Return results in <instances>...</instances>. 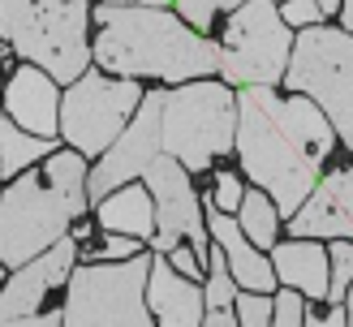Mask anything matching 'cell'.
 I'll use <instances>...</instances> for the list:
<instances>
[{
    "label": "cell",
    "mask_w": 353,
    "mask_h": 327,
    "mask_svg": "<svg viewBox=\"0 0 353 327\" xmlns=\"http://www.w3.org/2000/svg\"><path fill=\"white\" fill-rule=\"evenodd\" d=\"M233 151L245 177L289 220L319 185L323 160L336 151V129L310 95L280 99L276 86H241Z\"/></svg>",
    "instance_id": "1"
},
{
    "label": "cell",
    "mask_w": 353,
    "mask_h": 327,
    "mask_svg": "<svg viewBox=\"0 0 353 327\" xmlns=\"http://www.w3.org/2000/svg\"><path fill=\"white\" fill-rule=\"evenodd\" d=\"M91 39V61L117 78H164L194 82L220 69V48L199 34L181 13L160 5H99Z\"/></svg>",
    "instance_id": "2"
},
{
    "label": "cell",
    "mask_w": 353,
    "mask_h": 327,
    "mask_svg": "<svg viewBox=\"0 0 353 327\" xmlns=\"http://www.w3.org/2000/svg\"><path fill=\"white\" fill-rule=\"evenodd\" d=\"M86 172V155L52 151L43 160V181L39 172H22L0 189V263L22 267L74 229L91 207Z\"/></svg>",
    "instance_id": "3"
},
{
    "label": "cell",
    "mask_w": 353,
    "mask_h": 327,
    "mask_svg": "<svg viewBox=\"0 0 353 327\" xmlns=\"http://www.w3.org/2000/svg\"><path fill=\"white\" fill-rule=\"evenodd\" d=\"M91 0H0V39L22 61L74 82L91 69Z\"/></svg>",
    "instance_id": "4"
},
{
    "label": "cell",
    "mask_w": 353,
    "mask_h": 327,
    "mask_svg": "<svg viewBox=\"0 0 353 327\" xmlns=\"http://www.w3.org/2000/svg\"><path fill=\"white\" fill-rule=\"evenodd\" d=\"M151 250L121 263H78L69 271L61 327H155L147 306Z\"/></svg>",
    "instance_id": "5"
},
{
    "label": "cell",
    "mask_w": 353,
    "mask_h": 327,
    "mask_svg": "<svg viewBox=\"0 0 353 327\" xmlns=\"http://www.w3.org/2000/svg\"><path fill=\"white\" fill-rule=\"evenodd\" d=\"M164 151L185 172H203L237 143V95L228 82H181L164 91Z\"/></svg>",
    "instance_id": "6"
},
{
    "label": "cell",
    "mask_w": 353,
    "mask_h": 327,
    "mask_svg": "<svg viewBox=\"0 0 353 327\" xmlns=\"http://www.w3.org/2000/svg\"><path fill=\"white\" fill-rule=\"evenodd\" d=\"M285 86L319 103L336 138L353 151V34L345 26H306L293 34Z\"/></svg>",
    "instance_id": "7"
},
{
    "label": "cell",
    "mask_w": 353,
    "mask_h": 327,
    "mask_svg": "<svg viewBox=\"0 0 353 327\" xmlns=\"http://www.w3.org/2000/svg\"><path fill=\"white\" fill-rule=\"evenodd\" d=\"M293 56V26L276 0H241L220 39V78L228 86H276Z\"/></svg>",
    "instance_id": "8"
},
{
    "label": "cell",
    "mask_w": 353,
    "mask_h": 327,
    "mask_svg": "<svg viewBox=\"0 0 353 327\" xmlns=\"http://www.w3.org/2000/svg\"><path fill=\"white\" fill-rule=\"evenodd\" d=\"M138 103H143V91L134 78H108L99 69H86L61 95V138L86 160H99L130 125Z\"/></svg>",
    "instance_id": "9"
},
{
    "label": "cell",
    "mask_w": 353,
    "mask_h": 327,
    "mask_svg": "<svg viewBox=\"0 0 353 327\" xmlns=\"http://www.w3.org/2000/svg\"><path fill=\"white\" fill-rule=\"evenodd\" d=\"M143 181L155 198V237H151V250L155 254H168L176 241H190L194 254L207 258L211 254V233H207V215H203V202L190 185V172L185 164H176L168 151H160L151 160V168L143 172Z\"/></svg>",
    "instance_id": "10"
},
{
    "label": "cell",
    "mask_w": 353,
    "mask_h": 327,
    "mask_svg": "<svg viewBox=\"0 0 353 327\" xmlns=\"http://www.w3.org/2000/svg\"><path fill=\"white\" fill-rule=\"evenodd\" d=\"M164 91H147L143 103H138V112L130 116V125L117 134V143L99 155V164L86 172V198L99 202L108 198L112 189L138 181L143 172L151 168V160L164 151Z\"/></svg>",
    "instance_id": "11"
},
{
    "label": "cell",
    "mask_w": 353,
    "mask_h": 327,
    "mask_svg": "<svg viewBox=\"0 0 353 327\" xmlns=\"http://www.w3.org/2000/svg\"><path fill=\"white\" fill-rule=\"evenodd\" d=\"M74 233H65L52 250H43L39 258L13 267V280L0 288V319H22V315H34L43 306V297L57 284H69V271H74Z\"/></svg>",
    "instance_id": "12"
},
{
    "label": "cell",
    "mask_w": 353,
    "mask_h": 327,
    "mask_svg": "<svg viewBox=\"0 0 353 327\" xmlns=\"http://www.w3.org/2000/svg\"><path fill=\"white\" fill-rule=\"evenodd\" d=\"M293 237H345L353 241V164L319 177L310 198L289 215Z\"/></svg>",
    "instance_id": "13"
},
{
    "label": "cell",
    "mask_w": 353,
    "mask_h": 327,
    "mask_svg": "<svg viewBox=\"0 0 353 327\" xmlns=\"http://www.w3.org/2000/svg\"><path fill=\"white\" fill-rule=\"evenodd\" d=\"M203 211H207V233H211V241L224 250V263H228V271H233L237 288L272 293V288H276V267H272V258H263V250L241 233L237 215L220 211V207L211 202V194H207V202H203Z\"/></svg>",
    "instance_id": "14"
},
{
    "label": "cell",
    "mask_w": 353,
    "mask_h": 327,
    "mask_svg": "<svg viewBox=\"0 0 353 327\" xmlns=\"http://www.w3.org/2000/svg\"><path fill=\"white\" fill-rule=\"evenodd\" d=\"M5 112L17 120L22 129L30 134H61V91H57V78L39 65H22L5 86Z\"/></svg>",
    "instance_id": "15"
},
{
    "label": "cell",
    "mask_w": 353,
    "mask_h": 327,
    "mask_svg": "<svg viewBox=\"0 0 353 327\" xmlns=\"http://www.w3.org/2000/svg\"><path fill=\"white\" fill-rule=\"evenodd\" d=\"M147 306L160 319V327H203L207 297L199 280H185L168 258H151V280H147Z\"/></svg>",
    "instance_id": "16"
},
{
    "label": "cell",
    "mask_w": 353,
    "mask_h": 327,
    "mask_svg": "<svg viewBox=\"0 0 353 327\" xmlns=\"http://www.w3.org/2000/svg\"><path fill=\"white\" fill-rule=\"evenodd\" d=\"M272 267L276 280L297 288L302 297H327V250L319 246V237H289L272 246Z\"/></svg>",
    "instance_id": "17"
},
{
    "label": "cell",
    "mask_w": 353,
    "mask_h": 327,
    "mask_svg": "<svg viewBox=\"0 0 353 327\" xmlns=\"http://www.w3.org/2000/svg\"><path fill=\"white\" fill-rule=\"evenodd\" d=\"M99 229L103 233H125L138 241L155 237V198L147 185H121L108 198H99Z\"/></svg>",
    "instance_id": "18"
},
{
    "label": "cell",
    "mask_w": 353,
    "mask_h": 327,
    "mask_svg": "<svg viewBox=\"0 0 353 327\" xmlns=\"http://www.w3.org/2000/svg\"><path fill=\"white\" fill-rule=\"evenodd\" d=\"M52 147H57L52 138L22 129V125H17V120H13L5 108H0V177H5V181H13L17 172H26L30 164L48 160Z\"/></svg>",
    "instance_id": "19"
},
{
    "label": "cell",
    "mask_w": 353,
    "mask_h": 327,
    "mask_svg": "<svg viewBox=\"0 0 353 327\" xmlns=\"http://www.w3.org/2000/svg\"><path fill=\"white\" fill-rule=\"evenodd\" d=\"M237 224H241V233L250 237L259 250H272V246H276L280 211H276V202L263 194V189H245V194H241V207H237Z\"/></svg>",
    "instance_id": "20"
},
{
    "label": "cell",
    "mask_w": 353,
    "mask_h": 327,
    "mask_svg": "<svg viewBox=\"0 0 353 327\" xmlns=\"http://www.w3.org/2000/svg\"><path fill=\"white\" fill-rule=\"evenodd\" d=\"M349 284H353V241L336 237V246H327V297L332 306H341L349 297Z\"/></svg>",
    "instance_id": "21"
},
{
    "label": "cell",
    "mask_w": 353,
    "mask_h": 327,
    "mask_svg": "<svg viewBox=\"0 0 353 327\" xmlns=\"http://www.w3.org/2000/svg\"><path fill=\"white\" fill-rule=\"evenodd\" d=\"M203 267H207V288H203L207 310L211 306H233L237 302V280H233V271H228V263H224V250L216 246L203 258Z\"/></svg>",
    "instance_id": "22"
},
{
    "label": "cell",
    "mask_w": 353,
    "mask_h": 327,
    "mask_svg": "<svg viewBox=\"0 0 353 327\" xmlns=\"http://www.w3.org/2000/svg\"><path fill=\"white\" fill-rule=\"evenodd\" d=\"M272 293H245L237 288V302H233V315L237 327H272Z\"/></svg>",
    "instance_id": "23"
},
{
    "label": "cell",
    "mask_w": 353,
    "mask_h": 327,
    "mask_svg": "<svg viewBox=\"0 0 353 327\" xmlns=\"http://www.w3.org/2000/svg\"><path fill=\"white\" fill-rule=\"evenodd\" d=\"M237 5H241V0H176V13H181L199 34H207L211 30V17L224 13V9H237Z\"/></svg>",
    "instance_id": "24"
},
{
    "label": "cell",
    "mask_w": 353,
    "mask_h": 327,
    "mask_svg": "<svg viewBox=\"0 0 353 327\" xmlns=\"http://www.w3.org/2000/svg\"><path fill=\"white\" fill-rule=\"evenodd\" d=\"M272 302V327H306V297L297 288H280Z\"/></svg>",
    "instance_id": "25"
},
{
    "label": "cell",
    "mask_w": 353,
    "mask_h": 327,
    "mask_svg": "<svg viewBox=\"0 0 353 327\" xmlns=\"http://www.w3.org/2000/svg\"><path fill=\"white\" fill-rule=\"evenodd\" d=\"M103 237L108 241L99 250H86V263H121V258L143 254V241L138 237H125V233H103Z\"/></svg>",
    "instance_id": "26"
},
{
    "label": "cell",
    "mask_w": 353,
    "mask_h": 327,
    "mask_svg": "<svg viewBox=\"0 0 353 327\" xmlns=\"http://www.w3.org/2000/svg\"><path fill=\"white\" fill-rule=\"evenodd\" d=\"M280 17H285L289 26L306 30V26L323 22V9H319V0H280Z\"/></svg>",
    "instance_id": "27"
},
{
    "label": "cell",
    "mask_w": 353,
    "mask_h": 327,
    "mask_svg": "<svg viewBox=\"0 0 353 327\" xmlns=\"http://www.w3.org/2000/svg\"><path fill=\"white\" fill-rule=\"evenodd\" d=\"M164 258H168V263H172L176 271L185 275V280H207V267H203V258L194 254V246H185V241H176V246H172Z\"/></svg>",
    "instance_id": "28"
},
{
    "label": "cell",
    "mask_w": 353,
    "mask_h": 327,
    "mask_svg": "<svg viewBox=\"0 0 353 327\" xmlns=\"http://www.w3.org/2000/svg\"><path fill=\"white\" fill-rule=\"evenodd\" d=\"M241 194H245V189L237 181V172H216V198H211V202H216L220 211H237Z\"/></svg>",
    "instance_id": "29"
},
{
    "label": "cell",
    "mask_w": 353,
    "mask_h": 327,
    "mask_svg": "<svg viewBox=\"0 0 353 327\" xmlns=\"http://www.w3.org/2000/svg\"><path fill=\"white\" fill-rule=\"evenodd\" d=\"M0 327H61V310H34L22 319H0Z\"/></svg>",
    "instance_id": "30"
},
{
    "label": "cell",
    "mask_w": 353,
    "mask_h": 327,
    "mask_svg": "<svg viewBox=\"0 0 353 327\" xmlns=\"http://www.w3.org/2000/svg\"><path fill=\"white\" fill-rule=\"evenodd\" d=\"M203 327H237L233 306H211L207 315H203Z\"/></svg>",
    "instance_id": "31"
},
{
    "label": "cell",
    "mask_w": 353,
    "mask_h": 327,
    "mask_svg": "<svg viewBox=\"0 0 353 327\" xmlns=\"http://www.w3.org/2000/svg\"><path fill=\"white\" fill-rule=\"evenodd\" d=\"M306 327H349V315H345L341 306H332L327 315H319V319H314V315H306Z\"/></svg>",
    "instance_id": "32"
},
{
    "label": "cell",
    "mask_w": 353,
    "mask_h": 327,
    "mask_svg": "<svg viewBox=\"0 0 353 327\" xmlns=\"http://www.w3.org/2000/svg\"><path fill=\"white\" fill-rule=\"evenodd\" d=\"M99 5H172V0H99Z\"/></svg>",
    "instance_id": "33"
},
{
    "label": "cell",
    "mask_w": 353,
    "mask_h": 327,
    "mask_svg": "<svg viewBox=\"0 0 353 327\" xmlns=\"http://www.w3.org/2000/svg\"><path fill=\"white\" fill-rule=\"evenodd\" d=\"M341 22H345V30L353 34V0H341Z\"/></svg>",
    "instance_id": "34"
},
{
    "label": "cell",
    "mask_w": 353,
    "mask_h": 327,
    "mask_svg": "<svg viewBox=\"0 0 353 327\" xmlns=\"http://www.w3.org/2000/svg\"><path fill=\"white\" fill-rule=\"evenodd\" d=\"M319 9H323V17L327 13H341V0H319Z\"/></svg>",
    "instance_id": "35"
},
{
    "label": "cell",
    "mask_w": 353,
    "mask_h": 327,
    "mask_svg": "<svg viewBox=\"0 0 353 327\" xmlns=\"http://www.w3.org/2000/svg\"><path fill=\"white\" fill-rule=\"evenodd\" d=\"M345 315H349V327H353V284H349V310H345Z\"/></svg>",
    "instance_id": "36"
},
{
    "label": "cell",
    "mask_w": 353,
    "mask_h": 327,
    "mask_svg": "<svg viewBox=\"0 0 353 327\" xmlns=\"http://www.w3.org/2000/svg\"><path fill=\"white\" fill-rule=\"evenodd\" d=\"M5 52H9V43H5V39H0V65H5Z\"/></svg>",
    "instance_id": "37"
},
{
    "label": "cell",
    "mask_w": 353,
    "mask_h": 327,
    "mask_svg": "<svg viewBox=\"0 0 353 327\" xmlns=\"http://www.w3.org/2000/svg\"><path fill=\"white\" fill-rule=\"evenodd\" d=\"M0 284H5V263H0Z\"/></svg>",
    "instance_id": "38"
}]
</instances>
